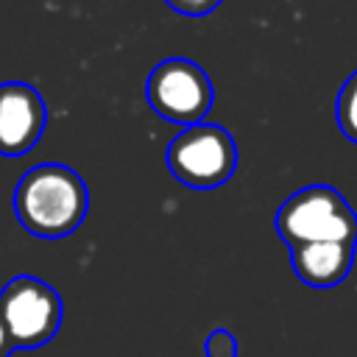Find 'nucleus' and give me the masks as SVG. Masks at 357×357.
I'll return each mask as SVG.
<instances>
[{
    "mask_svg": "<svg viewBox=\"0 0 357 357\" xmlns=\"http://www.w3.org/2000/svg\"><path fill=\"white\" fill-rule=\"evenodd\" d=\"M89 192L67 165H36L14 187V215L36 237H67L86 215Z\"/></svg>",
    "mask_w": 357,
    "mask_h": 357,
    "instance_id": "1",
    "label": "nucleus"
},
{
    "mask_svg": "<svg viewBox=\"0 0 357 357\" xmlns=\"http://www.w3.org/2000/svg\"><path fill=\"white\" fill-rule=\"evenodd\" d=\"M276 231L287 245L357 243V215L349 201L326 184L293 192L276 212Z\"/></svg>",
    "mask_w": 357,
    "mask_h": 357,
    "instance_id": "2",
    "label": "nucleus"
},
{
    "mask_svg": "<svg viewBox=\"0 0 357 357\" xmlns=\"http://www.w3.org/2000/svg\"><path fill=\"white\" fill-rule=\"evenodd\" d=\"M165 159L181 184L212 190L231 178L237 167V145L223 126L195 123L184 126V131L170 139Z\"/></svg>",
    "mask_w": 357,
    "mask_h": 357,
    "instance_id": "3",
    "label": "nucleus"
},
{
    "mask_svg": "<svg viewBox=\"0 0 357 357\" xmlns=\"http://www.w3.org/2000/svg\"><path fill=\"white\" fill-rule=\"evenodd\" d=\"M0 315L14 349H36L61 326V298L45 279L14 276L0 290Z\"/></svg>",
    "mask_w": 357,
    "mask_h": 357,
    "instance_id": "4",
    "label": "nucleus"
},
{
    "mask_svg": "<svg viewBox=\"0 0 357 357\" xmlns=\"http://www.w3.org/2000/svg\"><path fill=\"white\" fill-rule=\"evenodd\" d=\"M145 95L151 109L176 126L204 123L212 109L215 89L204 67L190 59H165L159 61L145 84Z\"/></svg>",
    "mask_w": 357,
    "mask_h": 357,
    "instance_id": "5",
    "label": "nucleus"
},
{
    "mask_svg": "<svg viewBox=\"0 0 357 357\" xmlns=\"http://www.w3.org/2000/svg\"><path fill=\"white\" fill-rule=\"evenodd\" d=\"M47 126V106L36 86L25 81L0 84V156L28 153Z\"/></svg>",
    "mask_w": 357,
    "mask_h": 357,
    "instance_id": "6",
    "label": "nucleus"
},
{
    "mask_svg": "<svg viewBox=\"0 0 357 357\" xmlns=\"http://www.w3.org/2000/svg\"><path fill=\"white\" fill-rule=\"evenodd\" d=\"M287 248L293 273L310 287H332L343 282L354 262L351 243H298Z\"/></svg>",
    "mask_w": 357,
    "mask_h": 357,
    "instance_id": "7",
    "label": "nucleus"
},
{
    "mask_svg": "<svg viewBox=\"0 0 357 357\" xmlns=\"http://www.w3.org/2000/svg\"><path fill=\"white\" fill-rule=\"evenodd\" d=\"M337 126L351 142H357V70L340 86V95H337Z\"/></svg>",
    "mask_w": 357,
    "mask_h": 357,
    "instance_id": "8",
    "label": "nucleus"
},
{
    "mask_svg": "<svg viewBox=\"0 0 357 357\" xmlns=\"http://www.w3.org/2000/svg\"><path fill=\"white\" fill-rule=\"evenodd\" d=\"M204 351H206V357H237V340L229 329H215V332H209Z\"/></svg>",
    "mask_w": 357,
    "mask_h": 357,
    "instance_id": "9",
    "label": "nucleus"
},
{
    "mask_svg": "<svg viewBox=\"0 0 357 357\" xmlns=\"http://www.w3.org/2000/svg\"><path fill=\"white\" fill-rule=\"evenodd\" d=\"M173 11L184 14V17H206L209 11H215L223 0H165Z\"/></svg>",
    "mask_w": 357,
    "mask_h": 357,
    "instance_id": "10",
    "label": "nucleus"
},
{
    "mask_svg": "<svg viewBox=\"0 0 357 357\" xmlns=\"http://www.w3.org/2000/svg\"><path fill=\"white\" fill-rule=\"evenodd\" d=\"M11 351H14V340H11V335L3 324V315H0V357H8Z\"/></svg>",
    "mask_w": 357,
    "mask_h": 357,
    "instance_id": "11",
    "label": "nucleus"
}]
</instances>
